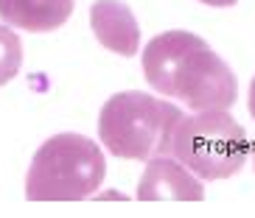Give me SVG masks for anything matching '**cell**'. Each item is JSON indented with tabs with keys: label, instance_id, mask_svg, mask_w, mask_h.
<instances>
[{
	"label": "cell",
	"instance_id": "1",
	"mask_svg": "<svg viewBox=\"0 0 255 218\" xmlns=\"http://www.w3.org/2000/svg\"><path fill=\"white\" fill-rule=\"evenodd\" d=\"M143 73L151 90L180 98L188 109H227L239 98L236 73L202 37L191 31H163L143 51Z\"/></svg>",
	"mask_w": 255,
	"mask_h": 218
},
{
	"label": "cell",
	"instance_id": "2",
	"mask_svg": "<svg viewBox=\"0 0 255 218\" xmlns=\"http://www.w3.org/2000/svg\"><path fill=\"white\" fill-rule=\"evenodd\" d=\"M180 106L146 92L129 90L107 98L98 115V137L110 154L121 159H151L171 154L174 129L182 121Z\"/></svg>",
	"mask_w": 255,
	"mask_h": 218
},
{
	"label": "cell",
	"instance_id": "3",
	"mask_svg": "<svg viewBox=\"0 0 255 218\" xmlns=\"http://www.w3.org/2000/svg\"><path fill=\"white\" fill-rule=\"evenodd\" d=\"M107 173L104 154L90 137L62 132L37 148L25 176L28 202H82L90 199Z\"/></svg>",
	"mask_w": 255,
	"mask_h": 218
},
{
	"label": "cell",
	"instance_id": "4",
	"mask_svg": "<svg viewBox=\"0 0 255 218\" xmlns=\"http://www.w3.org/2000/svg\"><path fill=\"white\" fill-rule=\"evenodd\" d=\"M171 154L199 179H227L244 168L250 154L247 132L227 109H202L174 129Z\"/></svg>",
	"mask_w": 255,
	"mask_h": 218
},
{
	"label": "cell",
	"instance_id": "5",
	"mask_svg": "<svg viewBox=\"0 0 255 218\" xmlns=\"http://www.w3.org/2000/svg\"><path fill=\"white\" fill-rule=\"evenodd\" d=\"M149 165L137 185L140 202H202L205 188L194 171H188L174 154H157L146 159Z\"/></svg>",
	"mask_w": 255,
	"mask_h": 218
},
{
	"label": "cell",
	"instance_id": "6",
	"mask_svg": "<svg viewBox=\"0 0 255 218\" xmlns=\"http://www.w3.org/2000/svg\"><path fill=\"white\" fill-rule=\"evenodd\" d=\"M93 34L107 51L121 56H135L140 51V28L132 8L121 0H96L90 6Z\"/></svg>",
	"mask_w": 255,
	"mask_h": 218
},
{
	"label": "cell",
	"instance_id": "7",
	"mask_svg": "<svg viewBox=\"0 0 255 218\" xmlns=\"http://www.w3.org/2000/svg\"><path fill=\"white\" fill-rule=\"evenodd\" d=\"M76 0H0V20L20 31L45 34L68 23Z\"/></svg>",
	"mask_w": 255,
	"mask_h": 218
},
{
	"label": "cell",
	"instance_id": "8",
	"mask_svg": "<svg viewBox=\"0 0 255 218\" xmlns=\"http://www.w3.org/2000/svg\"><path fill=\"white\" fill-rule=\"evenodd\" d=\"M23 65V42L6 23H0V87L8 84Z\"/></svg>",
	"mask_w": 255,
	"mask_h": 218
},
{
	"label": "cell",
	"instance_id": "9",
	"mask_svg": "<svg viewBox=\"0 0 255 218\" xmlns=\"http://www.w3.org/2000/svg\"><path fill=\"white\" fill-rule=\"evenodd\" d=\"M199 3H205V6H213V8H230V6H236L239 0H199Z\"/></svg>",
	"mask_w": 255,
	"mask_h": 218
},
{
	"label": "cell",
	"instance_id": "10",
	"mask_svg": "<svg viewBox=\"0 0 255 218\" xmlns=\"http://www.w3.org/2000/svg\"><path fill=\"white\" fill-rule=\"evenodd\" d=\"M250 115L255 118V75H253V81H250V104H247Z\"/></svg>",
	"mask_w": 255,
	"mask_h": 218
},
{
	"label": "cell",
	"instance_id": "11",
	"mask_svg": "<svg viewBox=\"0 0 255 218\" xmlns=\"http://www.w3.org/2000/svg\"><path fill=\"white\" fill-rule=\"evenodd\" d=\"M253 165H255V143H253Z\"/></svg>",
	"mask_w": 255,
	"mask_h": 218
}]
</instances>
